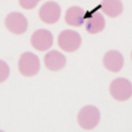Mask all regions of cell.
Listing matches in <instances>:
<instances>
[{"label":"cell","mask_w":132,"mask_h":132,"mask_svg":"<svg viewBox=\"0 0 132 132\" xmlns=\"http://www.w3.org/2000/svg\"><path fill=\"white\" fill-rule=\"evenodd\" d=\"M18 69L20 73L26 77L36 75L40 70V60L38 56L32 52L23 53L18 61Z\"/></svg>","instance_id":"cell-1"},{"label":"cell","mask_w":132,"mask_h":132,"mask_svg":"<svg viewBox=\"0 0 132 132\" xmlns=\"http://www.w3.org/2000/svg\"><path fill=\"white\" fill-rule=\"evenodd\" d=\"M58 45L62 51L66 53H73L80 47L81 36L74 30H62L58 35Z\"/></svg>","instance_id":"cell-2"},{"label":"cell","mask_w":132,"mask_h":132,"mask_svg":"<svg viewBox=\"0 0 132 132\" xmlns=\"http://www.w3.org/2000/svg\"><path fill=\"white\" fill-rule=\"evenodd\" d=\"M100 111L94 105H86L77 113V123L85 130L94 129L100 121Z\"/></svg>","instance_id":"cell-3"},{"label":"cell","mask_w":132,"mask_h":132,"mask_svg":"<svg viewBox=\"0 0 132 132\" xmlns=\"http://www.w3.org/2000/svg\"><path fill=\"white\" fill-rule=\"evenodd\" d=\"M109 93L117 101H127L132 96V84L125 77L114 78L109 85Z\"/></svg>","instance_id":"cell-4"},{"label":"cell","mask_w":132,"mask_h":132,"mask_svg":"<svg viewBox=\"0 0 132 132\" xmlns=\"http://www.w3.org/2000/svg\"><path fill=\"white\" fill-rule=\"evenodd\" d=\"M28 20L27 18L19 11L9 12L4 19L5 28L12 34L21 35L28 30Z\"/></svg>","instance_id":"cell-5"},{"label":"cell","mask_w":132,"mask_h":132,"mask_svg":"<svg viewBox=\"0 0 132 132\" xmlns=\"http://www.w3.org/2000/svg\"><path fill=\"white\" fill-rule=\"evenodd\" d=\"M62 14L61 6L56 1H46L44 2L38 10V16L44 24L53 25L56 24Z\"/></svg>","instance_id":"cell-6"},{"label":"cell","mask_w":132,"mask_h":132,"mask_svg":"<svg viewBox=\"0 0 132 132\" xmlns=\"http://www.w3.org/2000/svg\"><path fill=\"white\" fill-rule=\"evenodd\" d=\"M30 42L34 50L45 52L52 47L54 43V36L53 33L47 29H38L32 33Z\"/></svg>","instance_id":"cell-7"},{"label":"cell","mask_w":132,"mask_h":132,"mask_svg":"<svg viewBox=\"0 0 132 132\" xmlns=\"http://www.w3.org/2000/svg\"><path fill=\"white\" fill-rule=\"evenodd\" d=\"M43 63L50 71H60L66 65V57L61 52L52 50L44 55Z\"/></svg>","instance_id":"cell-8"},{"label":"cell","mask_w":132,"mask_h":132,"mask_svg":"<svg viewBox=\"0 0 132 132\" xmlns=\"http://www.w3.org/2000/svg\"><path fill=\"white\" fill-rule=\"evenodd\" d=\"M103 66L110 72H119L124 66L123 55L116 50H110L106 52L103 56Z\"/></svg>","instance_id":"cell-9"},{"label":"cell","mask_w":132,"mask_h":132,"mask_svg":"<svg viewBox=\"0 0 132 132\" xmlns=\"http://www.w3.org/2000/svg\"><path fill=\"white\" fill-rule=\"evenodd\" d=\"M64 21L71 27H80L86 22V10L80 6L72 5L66 9Z\"/></svg>","instance_id":"cell-10"},{"label":"cell","mask_w":132,"mask_h":132,"mask_svg":"<svg viewBox=\"0 0 132 132\" xmlns=\"http://www.w3.org/2000/svg\"><path fill=\"white\" fill-rule=\"evenodd\" d=\"M106 25L104 14L99 10H94L91 15L86 18L85 28L90 34H97L104 30Z\"/></svg>","instance_id":"cell-11"},{"label":"cell","mask_w":132,"mask_h":132,"mask_svg":"<svg viewBox=\"0 0 132 132\" xmlns=\"http://www.w3.org/2000/svg\"><path fill=\"white\" fill-rule=\"evenodd\" d=\"M124 4L122 0H102L100 3V11L108 18H117L122 14Z\"/></svg>","instance_id":"cell-12"},{"label":"cell","mask_w":132,"mask_h":132,"mask_svg":"<svg viewBox=\"0 0 132 132\" xmlns=\"http://www.w3.org/2000/svg\"><path fill=\"white\" fill-rule=\"evenodd\" d=\"M9 73H10V69L8 64L4 60L0 59V84L4 82L8 78Z\"/></svg>","instance_id":"cell-13"},{"label":"cell","mask_w":132,"mask_h":132,"mask_svg":"<svg viewBox=\"0 0 132 132\" xmlns=\"http://www.w3.org/2000/svg\"><path fill=\"white\" fill-rule=\"evenodd\" d=\"M40 1L41 0H19V4L22 8L26 10H30V9L35 8L39 4Z\"/></svg>","instance_id":"cell-14"},{"label":"cell","mask_w":132,"mask_h":132,"mask_svg":"<svg viewBox=\"0 0 132 132\" xmlns=\"http://www.w3.org/2000/svg\"><path fill=\"white\" fill-rule=\"evenodd\" d=\"M0 132H5V131H3V130H1V129H0Z\"/></svg>","instance_id":"cell-15"},{"label":"cell","mask_w":132,"mask_h":132,"mask_svg":"<svg viewBox=\"0 0 132 132\" xmlns=\"http://www.w3.org/2000/svg\"><path fill=\"white\" fill-rule=\"evenodd\" d=\"M131 59H132V52H131Z\"/></svg>","instance_id":"cell-16"}]
</instances>
